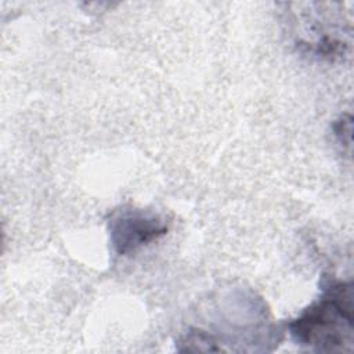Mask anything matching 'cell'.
Wrapping results in <instances>:
<instances>
[{"label":"cell","instance_id":"1","mask_svg":"<svg viewBox=\"0 0 354 354\" xmlns=\"http://www.w3.org/2000/svg\"><path fill=\"white\" fill-rule=\"evenodd\" d=\"M353 319L351 283H336L296 318L289 329L299 344L318 351H346L351 350Z\"/></svg>","mask_w":354,"mask_h":354},{"label":"cell","instance_id":"2","mask_svg":"<svg viewBox=\"0 0 354 354\" xmlns=\"http://www.w3.org/2000/svg\"><path fill=\"white\" fill-rule=\"evenodd\" d=\"M109 231L115 250L119 254H127L166 234L167 225L152 213L130 209L112 216Z\"/></svg>","mask_w":354,"mask_h":354}]
</instances>
